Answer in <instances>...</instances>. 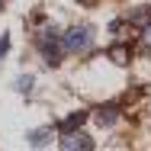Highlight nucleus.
Here are the masks:
<instances>
[{"label": "nucleus", "mask_w": 151, "mask_h": 151, "mask_svg": "<svg viewBox=\"0 0 151 151\" xmlns=\"http://www.w3.org/2000/svg\"><path fill=\"white\" fill-rule=\"evenodd\" d=\"M61 35L55 26H45V29L39 32V39H35V45H39V55L42 61L48 64V68H58L61 64V55H64V42H61Z\"/></svg>", "instance_id": "nucleus-1"}, {"label": "nucleus", "mask_w": 151, "mask_h": 151, "mask_svg": "<svg viewBox=\"0 0 151 151\" xmlns=\"http://www.w3.org/2000/svg\"><path fill=\"white\" fill-rule=\"evenodd\" d=\"M61 42H64V52H71V55H87L93 45H96V29L93 26H71V29H64L61 35Z\"/></svg>", "instance_id": "nucleus-2"}, {"label": "nucleus", "mask_w": 151, "mask_h": 151, "mask_svg": "<svg viewBox=\"0 0 151 151\" xmlns=\"http://www.w3.org/2000/svg\"><path fill=\"white\" fill-rule=\"evenodd\" d=\"M61 151H93V138L87 132H64L61 135Z\"/></svg>", "instance_id": "nucleus-3"}, {"label": "nucleus", "mask_w": 151, "mask_h": 151, "mask_svg": "<svg viewBox=\"0 0 151 151\" xmlns=\"http://www.w3.org/2000/svg\"><path fill=\"white\" fill-rule=\"evenodd\" d=\"M93 119H96L100 129H113L116 119H119V106H100V109L93 113Z\"/></svg>", "instance_id": "nucleus-4"}, {"label": "nucleus", "mask_w": 151, "mask_h": 151, "mask_svg": "<svg viewBox=\"0 0 151 151\" xmlns=\"http://www.w3.org/2000/svg\"><path fill=\"white\" fill-rule=\"evenodd\" d=\"M52 142V129H35V132H29V145L32 148H45Z\"/></svg>", "instance_id": "nucleus-5"}, {"label": "nucleus", "mask_w": 151, "mask_h": 151, "mask_svg": "<svg viewBox=\"0 0 151 151\" xmlns=\"http://www.w3.org/2000/svg\"><path fill=\"white\" fill-rule=\"evenodd\" d=\"M109 58L116 64H129V45H113L109 48Z\"/></svg>", "instance_id": "nucleus-6"}, {"label": "nucleus", "mask_w": 151, "mask_h": 151, "mask_svg": "<svg viewBox=\"0 0 151 151\" xmlns=\"http://www.w3.org/2000/svg\"><path fill=\"white\" fill-rule=\"evenodd\" d=\"M32 81H35V77H32V74H23V77H16V90H23V93H29V90H32Z\"/></svg>", "instance_id": "nucleus-7"}, {"label": "nucleus", "mask_w": 151, "mask_h": 151, "mask_svg": "<svg viewBox=\"0 0 151 151\" xmlns=\"http://www.w3.org/2000/svg\"><path fill=\"white\" fill-rule=\"evenodd\" d=\"M142 45H145V48H151V23H145V26H142Z\"/></svg>", "instance_id": "nucleus-8"}, {"label": "nucleus", "mask_w": 151, "mask_h": 151, "mask_svg": "<svg viewBox=\"0 0 151 151\" xmlns=\"http://www.w3.org/2000/svg\"><path fill=\"white\" fill-rule=\"evenodd\" d=\"M6 48H10V39H6V35H0V58L6 55Z\"/></svg>", "instance_id": "nucleus-9"}]
</instances>
